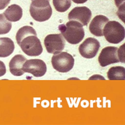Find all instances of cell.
Segmentation results:
<instances>
[{
	"label": "cell",
	"mask_w": 125,
	"mask_h": 125,
	"mask_svg": "<svg viewBox=\"0 0 125 125\" xmlns=\"http://www.w3.org/2000/svg\"><path fill=\"white\" fill-rule=\"evenodd\" d=\"M17 43L22 51L30 56H38L43 53L41 41L35 30L30 26H24L18 31L16 35Z\"/></svg>",
	"instance_id": "obj_1"
},
{
	"label": "cell",
	"mask_w": 125,
	"mask_h": 125,
	"mask_svg": "<svg viewBox=\"0 0 125 125\" xmlns=\"http://www.w3.org/2000/svg\"><path fill=\"white\" fill-rule=\"evenodd\" d=\"M58 29L65 40L72 44L80 43L83 40L85 34L82 24L74 20H70L66 24H60Z\"/></svg>",
	"instance_id": "obj_2"
},
{
	"label": "cell",
	"mask_w": 125,
	"mask_h": 125,
	"mask_svg": "<svg viewBox=\"0 0 125 125\" xmlns=\"http://www.w3.org/2000/svg\"><path fill=\"white\" fill-rule=\"evenodd\" d=\"M31 17L38 22L46 21L52 15V8L48 0L32 1L30 8Z\"/></svg>",
	"instance_id": "obj_3"
},
{
	"label": "cell",
	"mask_w": 125,
	"mask_h": 125,
	"mask_svg": "<svg viewBox=\"0 0 125 125\" xmlns=\"http://www.w3.org/2000/svg\"><path fill=\"white\" fill-rule=\"evenodd\" d=\"M103 36L109 43L118 44L125 39V28L116 21H108L103 28Z\"/></svg>",
	"instance_id": "obj_4"
},
{
	"label": "cell",
	"mask_w": 125,
	"mask_h": 125,
	"mask_svg": "<svg viewBox=\"0 0 125 125\" xmlns=\"http://www.w3.org/2000/svg\"><path fill=\"white\" fill-rule=\"evenodd\" d=\"M53 68L60 73H67L74 66V60L71 54L67 52H62L54 54L51 58Z\"/></svg>",
	"instance_id": "obj_5"
},
{
	"label": "cell",
	"mask_w": 125,
	"mask_h": 125,
	"mask_svg": "<svg viewBox=\"0 0 125 125\" xmlns=\"http://www.w3.org/2000/svg\"><path fill=\"white\" fill-rule=\"evenodd\" d=\"M44 44L48 53L56 54L64 50L65 40L61 34H49L44 38Z\"/></svg>",
	"instance_id": "obj_6"
},
{
	"label": "cell",
	"mask_w": 125,
	"mask_h": 125,
	"mask_svg": "<svg viewBox=\"0 0 125 125\" xmlns=\"http://www.w3.org/2000/svg\"><path fill=\"white\" fill-rule=\"evenodd\" d=\"M24 73H29L34 77H41L46 73V64L43 60L32 59L26 60L23 66Z\"/></svg>",
	"instance_id": "obj_7"
},
{
	"label": "cell",
	"mask_w": 125,
	"mask_h": 125,
	"mask_svg": "<svg viewBox=\"0 0 125 125\" xmlns=\"http://www.w3.org/2000/svg\"><path fill=\"white\" fill-rule=\"evenodd\" d=\"M100 48V42L95 38H88L86 39L79 47V52L83 57L91 59L98 54Z\"/></svg>",
	"instance_id": "obj_8"
},
{
	"label": "cell",
	"mask_w": 125,
	"mask_h": 125,
	"mask_svg": "<svg viewBox=\"0 0 125 125\" xmlns=\"http://www.w3.org/2000/svg\"><path fill=\"white\" fill-rule=\"evenodd\" d=\"M118 48L114 46H108L103 48L100 53L98 61L101 67L119 62L118 55Z\"/></svg>",
	"instance_id": "obj_9"
},
{
	"label": "cell",
	"mask_w": 125,
	"mask_h": 125,
	"mask_svg": "<svg viewBox=\"0 0 125 125\" xmlns=\"http://www.w3.org/2000/svg\"><path fill=\"white\" fill-rule=\"evenodd\" d=\"M91 10L86 6L76 7L68 14L70 20H74L80 22L83 26H87L91 18Z\"/></svg>",
	"instance_id": "obj_10"
},
{
	"label": "cell",
	"mask_w": 125,
	"mask_h": 125,
	"mask_svg": "<svg viewBox=\"0 0 125 125\" xmlns=\"http://www.w3.org/2000/svg\"><path fill=\"white\" fill-rule=\"evenodd\" d=\"M109 21V19L103 15H98L93 19L90 23L89 30L91 34L96 36H103V28Z\"/></svg>",
	"instance_id": "obj_11"
},
{
	"label": "cell",
	"mask_w": 125,
	"mask_h": 125,
	"mask_svg": "<svg viewBox=\"0 0 125 125\" xmlns=\"http://www.w3.org/2000/svg\"><path fill=\"white\" fill-rule=\"evenodd\" d=\"M26 58L21 54H16L11 60L9 63L10 73L16 76H21L24 73L23 70V66Z\"/></svg>",
	"instance_id": "obj_12"
},
{
	"label": "cell",
	"mask_w": 125,
	"mask_h": 125,
	"mask_svg": "<svg viewBox=\"0 0 125 125\" xmlns=\"http://www.w3.org/2000/svg\"><path fill=\"white\" fill-rule=\"evenodd\" d=\"M3 15L9 21H18L23 16V10L18 4H12L4 11Z\"/></svg>",
	"instance_id": "obj_13"
},
{
	"label": "cell",
	"mask_w": 125,
	"mask_h": 125,
	"mask_svg": "<svg viewBox=\"0 0 125 125\" xmlns=\"http://www.w3.org/2000/svg\"><path fill=\"white\" fill-rule=\"evenodd\" d=\"M13 40L9 38H0V58H6L10 56L14 50Z\"/></svg>",
	"instance_id": "obj_14"
},
{
	"label": "cell",
	"mask_w": 125,
	"mask_h": 125,
	"mask_svg": "<svg viewBox=\"0 0 125 125\" xmlns=\"http://www.w3.org/2000/svg\"><path fill=\"white\" fill-rule=\"evenodd\" d=\"M107 76L109 80H125V68L122 66L112 67L108 70Z\"/></svg>",
	"instance_id": "obj_15"
},
{
	"label": "cell",
	"mask_w": 125,
	"mask_h": 125,
	"mask_svg": "<svg viewBox=\"0 0 125 125\" xmlns=\"http://www.w3.org/2000/svg\"><path fill=\"white\" fill-rule=\"evenodd\" d=\"M54 7L57 11L64 13L71 6V0H53Z\"/></svg>",
	"instance_id": "obj_16"
},
{
	"label": "cell",
	"mask_w": 125,
	"mask_h": 125,
	"mask_svg": "<svg viewBox=\"0 0 125 125\" xmlns=\"http://www.w3.org/2000/svg\"><path fill=\"white\" fill-rule=\"evenodd\" d=\"M12 27V24L4 17L3 14H0V34L8 33Z\"/></svg>",
	"instance_id": "obj_17"
},
{
	"label": "cell",
	"mask_w": 125,
	"mask_h": 125,
	"mask_svg": "<svg viewBox=\"0 0 125 125\" xmlns=\"http://www.w3.org/2000/svg\"><path fill=\"white\" fill-rule=\"evenodd\" d=\"M115 4L117 7L119 8L118 11L117 12L118 16L123 21L125 22V0H115Z\"/></svg>",
	"instance_id": "obj_18"
},
{
	"label": "cell",
	"mask_w": 125,
	"mask_h": 125,
	"mask_svg": "<svg viewBox=\"0 0 125 125\" xmlns=\"http://www.w3.org/2000/svg\"><path fill=\"white\" fill-rule=\"evenodd\" d=\"M125 44L121 46L118 50V55L119 62L125 63Z\"/></svg>",
	"instance_id": "obj_19"
},
{
	"label": "cell",
	"mask_w": 125,
	"mask_h": 125,
	"mask_svg": "<svg viewBox=\"0 0 125 125\" xmlns=\"http://www.w3.org/2000/svg\"><path fill=\"white\" fill-rule=\"evenodd\" d=\"M6 66L3 61H0V77L3 76L6 74Z\"/></svg>",
	"instance_id": "obj_20"
},
{
	"label": "cell",
	"mask_w": 125,
	"mask_h": 125,
	"mask_svg": "<svg viewBox=\"0 0 125 125\" xmlns=\"http://www.w3.org/2000/svg\"><path fill=\"white\" fill-rule=\"evenodd\" d=\"M11 0H0V10H2L7 7L10 4Z\"/></svg>",
	"instance_id": "obj_21"
},
{
	"label": "cell",
	"mask_w": 125,
	"mask_h": 125,
	"mask_svg": "<svg viewBox=\"0 0 125 125\" xmlns=\"http://www.w3.org/2000/svg\"><path fill=\"white\" fill-rule=\"evenodd\" d=\"M72 1L76 4H83L86 3L88 0H72Z\"/></svg>",
	"instance_id": "obj_22"
},
{
	"label": "cell",
	"mask_w": 125,
	"mask_h": 125,
	"mask_svg": "<svg viewBox=\"0 0 125 125\" xmlns=\"http://www.w3.org/2000/svg\"><path fill=\"white\" fill-rule=\"evenodd\" d=\"M31 1H34V0H31ZM48 1H50V0H48Z\"/></svg>",
	"instance_id": "obj_23"
}]
</instances>
